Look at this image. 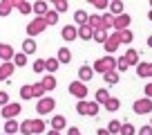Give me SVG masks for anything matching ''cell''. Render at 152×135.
I'll list each match as a JSON object with an SVG mask.
<instances>
[{"label": "cell", "instance_id": "cell-17", "mask_svg": "<svg viewBox=\"0 0 152 135\" xmlns=\"http://www.w3.org/2000/svg\"><path fill=\"white\" fill-rule=\"evenodd\" d=\"M45 133V122L40 117H34L31 119V135H43Z\"/></svg>", "mask_w": 152, "mask_h": 135}, {"label": "cell", "instance_id": "cell-26", "mask_svg": "<svg viewBox=\"0 0 152 135\" xmlns=\"http://www.w3.org/2000/svg\"><path fill=\"white\" fill-rule=\"evenodd\" d=\"M40 83H43V88L47 92H52L54 88H56V79H54V74H47V77H43L40 79Z\"/></svg>", "mask_w": 152, "mask_h": 135}, {"label": "cell", "instance_id": "cell-23", "mask_svg": "<svg viewBox=\"0 0 152 135\" xmlns=\"http://www.w3.org/2000/svg\"><path fill=\"white\" fill-rule=\"evenodd\" d=\"M87 11H83V9H76V14H74V23H76V27H81V25H87Z\"/></svg>", "mask_w": 152, "mask_h": 135}, {"label": "cell", "instance_id": "cell-5", "mask_svg": "<svg viewBox=\"0 0 152 135\" xmlns=\"http://www.w3.org/2000/svg\"><path fill=\"white\" fill-rule=\"evenodd\" d=\"M67 90H69V95L76 97V99H85V97H87V83H83V81H78V79H76V81L69 83V88H67Z\"/></svg>", "mask_w": 152, "mask_h": 135}, {"label": "cell", "instance_id": "cell-55", "mask_svg": "<svg viewBox=\"0 0 152 135\" xmlns=\"http://www.w3.org/2000/svg\"><path fill=\"white\" fill-rule=\"evenodd\" d=\"M148 20H152V9H150V11H148Z\"/></svg>", "mask_w": 152, "mask_h": 135}, {"label": "cell", "instance_id": "cell-60", "mask_svg": "<svg viewBox=\"0 0 152 135\" xmlns=\"http://www.w3.org/2000/svg\"><path fill=\"white\" fill-rule=\"evenodd\" d=\"M110 2H112V0H110Z\"/></svg>", "mask_w": 152, "mask_h": 135}, {"label": "cell", "instance_id": "cell-58", "mask_svg": "<svg viewBox=\"0 0 152 135\" xmlns=\"http://www.w3.org/2000/svg\"><path fill=\"white\" fill-rule=\"evenodd\" d=\"M148 2H150V7H152V0H148Z\"/></svg>", "mask_w": 152, "mask_h": 135}, {"label": "cell", "instance_id": "cell-19", "mask_svg": "<svg viewBox=\"0 0 152 135\" xmlns=\"http://www.w3.org/2000/svg\"><path fill=\"white\" fill-rule=\"evenodd\" d=\"M20 131V122L16 119H5V133L7 135H16Z\"/></svg>", "mask_w": 152, "mask_h": 135}, {"label": "cell", "instance_id": "cell-37", "mask_svg": "<svg viewBox=\"0 0 152 135\" xmlns=\"http://www.w3.org/2000/svg\"><path fill=\"white\" fill-rule=\"evenodd\" d=\"M121 124H123V122H119V119H112L107 124V131H110V135H119L121 133Z\"/></svg>", "mask_w": 152, "mask_h": 135}, {"label": "cell", "instance_id": "cell-35", "mask_svg": "<svg viewBox=\"0 0 152 135\" xmlns=\"http://www.w3.org/2000/svg\"><path fill=\"white\" fill-rule=\"evenodd\" d=\"M123 56L128 59V63H130V65H137V63H139V52H137V50H132V47H130L128 52L123 54Z\"/></svg>", "mask_w": 152, "mask_h": 135}, {"label": "cell", "instance_id": "cell-20", "mask_svg": "<svg viewBox=\"0 0 152 135\" xmlns=\"http://www.w3.org/2000/svg\"><path fill=\"white\" fill-rule=\"evenodd\" d=\"M110 97H112V95L107 92V88H99V90L94 92V101H96V104H101V106H103V104L110 99Z\"/></svg>", "mask_w": 152, "mask_h": 135}, {"label": "cell", "instance_id": "cell-22", "mask_svg": "<svg viewBox=\"0 0 152 135\" xmlns=\"http://www.w3.org/2000/svg\"><path fill=\"white\" fill-rule=\"evenodd\" d=\"M14 9V0H0V16H9Z\"/></svg>", "mask_w": 152, "mask_h": 135}, {"label": "cell", "instance_id": "cell-21", "mask_svg": "<svg viewBox=\"0 0 152 135\" xmlns=\"http://www.w3.org/2000/svg\"><path fill=\"white\" fill-rule=\"evenodd\" d=\"M58 65H61V61H58L56 56H49V59H45V70H47L49 74H54L58 70Z\"/></svg>", "mask_w": 152, "mask_h": 135}, {"label": "cell", "instance_id": "cell-25", "mask_svg": "<svg viewBox=\"0 0 152 135\" xmlns=\"http://www.w3.org/2000/svg\"><path fill=\"white\" fill-rule=\"evenodd\" d=\"M103 106H105V111H110V113H116V111L121 108V101L116 99V97H110V99L105 101Z\"/></svg>", "mask_w": 152, "mask_h": 135}, {"label": "cell", "instance_id": "cell-13", "mask_svg": "<svg viewBox=\"0 0 152 135\" xmlns=\"http://www.w3.org/2000/svg\"><path fill=\"white\" fill-rule=\"evenodd\" d=\"M16 54V50L11 47L9 43H0V63H5V61H11Z\"/></svg>", "mask_w": 152, "mask_h": 135}, {"label": "cell", "instance_id": "cell-1", "mask_svg": "<svg viewBox=\"0 0 152 135\" xmlns=\"http://www.w3.org/2000/svg\"><path fill=\"white\" fill-rule=\"evenodd\" d=\"M92 68H94V72H99V74H105V72H110V70H116V56H114V54H105V56L96 59Z\"/></svg>", "mask_w": 152, "mask_h": 135}, {"label": "cell", "instance_id": "cell-31", "mask_svg": "<svg viewBox=\"0 0 152 135\" xmlns=\"http://www.w3.org/2000/svg\"><path fill=\"white\" fill-rule=\"evenodd\" d=\"M107 36H110L107 29H103V27L94 29V41H96V43H105V41H107Z\"/></svg>", "mask_w": 152, "mask_h": 135}, {"label": "cell", "instance_id": "cell-45", "mask_svg": "<svg viewBox=\"0 0 152 135\" xmlns=\"http://www.w3.org/2000/svg\"><path fill=\"white\" fill-rule=\"evenodd\" d=\"M76 113L85 117V113H87V99H78V104H76Z\"/></svg>", "mask_w": 152, "mask_h": 135}, {"label": "cell", "instance_id": "cell-2", "mask_svg": "<svg viewBox=\"0 0 152 135\" xmlns=\"http://www.w3.org/2000/svg\"><path fill=\"white\" fill-rule=\"evenodd\" d=\"M49 25H47V20H45V16H36L34 20H29V25H27V34H29V39H34V36H38L40 32H45Z\"/></svg>", "mask_w": 152, "mask_h": 135}, {"label": "cell", "instance_id": "cell-38", "mask_svg": "<svg viewBox=\"0 0 152 135\" xmlns=\"http://www.w3.org/2000/svg\"><path fill=\"white\" fill-rule=\"evenodd\" d=\"M52 5H54V9H56L58 14H65V11L69 9V5H67V0H54Z\"/></svg>", "mask_w": 152, "mask_h": 135}, {"label": "cell", "instance_id": "cell-42", "mask_svg": "<svg viewBox=\"0 0 152 135\" xmlns=\"http://www.w3.org/2000/svg\"><path fill=\"white\" fill-rule=\"evenodd\" d=\"M18 133L31 135V119H23V122H20V131H18Z\"/></svg>", "mask_w": 152, "mask_h": 135}, {"label": "cell", "instance_id": "cell-48", "mask_svg": "<svg viewBox=\"0 0 152 135\" xmlns=\"http://www.w3.org/2000/svg\"><path fill=\"white\" fill-rule=\"evenodd\" d=\"M137 133H139V135H152V126H150V124H145V126H141Z\"/></svg>", "mask_w": 152, "mask_h": 135}, {"label": "cell", "instance_id": "cell-3", "mask_svg": "<svg viewBox=\"0 0 152 135\" xmlns=\"http://www.w3.org/2000/svg\"><path fill=\"white\" fill-rule=\"evenodd\" d=\"M54 108H56V99H54V97H47V95H45L43 99H36V113H38L40 117L54 113Z\"/></svg>", "mask_w": 152, "mask_h": 135}, {"label": "cell", "instance_id": "cell-53", "mask_svg": "<svg viewBox=\"0 0 152 135\" xmlns=\"http://www.w3.org/2000/svg\"><path fill=\"white\" fill-rule=\"evenodd\" d=\"M23 2H25V0H14V7H20Z\"/></svg>", "mask_w": 152, "mask_h": 135}, {"label": "cell", "instance_id": "cell-50", "mask_svg": "<svg viewBox=\"0 0 152 135\" xmlns=\"http://www.w3.org/2000/svg\"><path fill=\"white\" fill-rule=\"evenodd\" d=\"M67 135H83V133L76 128V126H69V128H67Z\"/></svg>", "mask_w": 152, "mask_h": 135}, {"label": "cell", "instance_id": "cell-11", "mask_svg": "<svg viewBox=\"0 0 152 135\" xmlns=\"http://www.w3.org/2000/svg\"><path fill=\"white\" fill-rule=\"evenodd\" d=\"M94 79V68L92 65H87V63H83L81 68H78V81H92Z\"/></svg>", "mask_w": 152, "mask_h": 135}, {"label": "cell", "instance_id": "cell-39", "mask_svg": "<svg viewBox=\"0 0 152 135\" xmlns=\"http://www.w3.org/2000/svg\"><path fill=\"white\" fill-rule=\"evenodd\" d=\"M20 99H23V101L34 99V90H31V86H23V88H20Z\"/></svg>", "mask_w": 152, "mask_h": 135}, {"label": "cell", "instance_id": "cell-34", "mask_svg": "<svg viewBox=\"0 0 152 135\" xmlns=\"http://www.w3.org/2000/svg\"><path fill=\"white\" fill-rule=\"evenodd\" d=\"M31 90H34V99H43V97H45V92H47V90L43 88V83H40V81H36V83H34V86H31Z\"/></svg>", "mask_w": 152, "mask_h": 135}, {"label": "cell", "instance_id": "cell-24", "mask_svg": "<svg viewBox=\"0 0 152 135\" xmlns=\"http://www.w3.org/2000/svg\"><path fill=\"white\" fill-rule=\"evenodd\" d=\"M119 36H121V45H130L134 41V34H132V29H130V27L128 29H121Z\"/></svg>", "mask_w": 152, "mask_h": 135}, {"label": "cell", "instance_id": "cell-6", "mask_svg": "<svg viewBox=\"0 0 152 135\" xmlns=\"http://www.w3.org/2000/svg\"><path fill=\"white\" fill-rule=\"evenodd\" d=\"M132 111L137 113V115H148V113H152V99H148V97L137 99L132 104Z\"/></svg>", "mask_w": 152, "mask_h": 135}, {"label": "cell", "instance_id": "cell-28", "mask_svg": "<svg viewBox=\"0 0 152 135\" xmlns=\"http://www.w3.org/2000/svg\"><path fill=\"white\" fill-rule=\"evenodd\" d=\"M99 111H101V104L87 99V113H85V117H96V115H99Z\"/></svg>", "mask_w": 152, "mask_h": 135}, {"label": "cell", "instance_id": "cell-7", "mask_svg": "<svg viewBox=\"0 0 152 135\" xmlns=\"http://www.w3.org/2000/svg\"><path fill=\"white\" fill-rule=\"evenodd\" d=\"M119 45H121V36H119V32L110 34V36H107V41L103 43V47H105V54H114L116 50H119Z\"/></svg>", "mask_w": 152, "mask_h": 135}, {"label": "cell", "instance_id": "cell-32", "mask_svg": "<svg viewBox=\"0 0 152 135\" xmlns=\"http://www.w3.org/2000/svg\"><path fill=\"white\" fill-rule=\"evenodd\" d=\"M87 25H90L92 29H99V27H103V20H101V14H92L90 18H87Z\"/></svg>", "mask_w": 152, "mask_h": 135}, {"label": "cell", "instance_id": "cell-54", "mask_svg": "<svg viewBox=\"0 0 152 135\" xmlns=\"http://www.w3.org/2000/svg\"><path fill=\"white\" fill-rule=\"evenodd\" d=\"M148 47H152V36H148Z\"/></svg>", "mask_w": 152, "mask_h": 135}, {"label": "cell", "instance_id": "cell-8", "mask_svg": "<svg viewBox=\"0 0 152 135\" xmlns=\"http://www.w3.org/2000/svg\"><path fill=\"white\" fill-rule=\"evenodd\" d=\"M61 39L65 43H72V41L78 39V27L76 25H63L61 27Z\"/></svg>", "mask_w": 152, "mask_h": 135}, {"label": "cell", "instance_id": "cell-41", "mask_svg": "<svg viewBox=\"0 0 152 135\" xmlns=\"http://www.w3.org/2000/svg\"><path fill=\"white\" fill-rule=\"evenodd\" d=\"M45 20H47V25H56L58 23V11L56 9H49L47 14H45Z\"/></svg>", "mask_w": 152, "mask_h": 135}, {"label": "cell", "instance_id": "cell-57", "mask_svg": "<svg viewBox=\"0 0 152 135\" xmlns=\"http://www.w3.org/2000/svg\"><path fill=\"white\" fill-rule=\"evenodd\" d=\"M87 2H90V5H92V2H94V0H87Z\"/></svg>", "mask_w": 152, "mask_h": 135}, {"label": "cell", "instance_id": "cell-40", "mask_svg": "<svg viewBox=\"0 0 152 135\" xmlns=\"http://www.w3.org/2000/svg\"><path fill=\"white\" fill-rule=\"evenodd\" d=\"M119 135H137V128H134L130 122H125V124H121V133Z\"/></svg>", "mask_w": 152, "mask_h": 135}, {"label": "cell", "instance_id": "cell-15", "mask_svg": "<svg viewBox=\"0 0 152 135\" xmlns=\"http://www.w3.org/2000/svg\"><path fill=\"white\" fill-rule=\"evenodd\" d=\"M78 39L81 41H92L94 39V29H92L90 25H81V27H78Z\"/></svg>", "mask_w": 152, "mask_h": 135}, {"label": "cell", "instance_id": "cell-46", "mask_svg": "<svg viewBox=\"0 0 152 135\" xmlns=\"http://www.w3.org/2000/svg\"><path fill=\"white\" fill-rule=\"evenodd\" d=\"M16 9H18L20 11V14H23V16H27V14H31V5H29V2H27V0H25V2H23V5H20V7H16Z\"/></svg>", "mask_w": 152, "mask_h": 135}, {"label": "cell", "instance_id": "cell-36", "mask_svg": "<svg viewBox=\"0 0 152 135\" xmlns=\"http://www.w3.org/2000/svg\"><path fill=\"white\" fill-rule=\"evenodd\" d=\"M11 61H14V65H16V68H23L25 63H27V54H25V52H16Z\"/></svg>", "mask_w": 152, "mask_h": 135}, {"label": "cell", "instance_id": "cell-12", "mask_svg": "<svg viewBox=\"0 0 152 135\" xmlns=\"http://www.w3.org/2000/svg\"><path fill=\"white\" fill-rule=\"evenodd\" d=\"M14 70H16L14 61H5V63H0V81H7V79L14 74Z\"/></svg>", "mask_w": 152, "mask_h": 135}, {"label": "cell", "instance_id": "cell-33", "mask_svg": "<svg viewBox=\"0 0 152 135\" xmlns=\"http://www.w3.org/2000/svg\"><path fill=\"white\" fill-rule=\"evenodd\" d=\"M23 52L27 54V56H29V54H34V52H36V41H34V39L23 41Z\"/></svg>", "mask_w": 152, "mask_h": 135}, {"label": "cell", "instance_id": "cell-9", "mask_svg": "<svg viewBox=\"0 0 152 135\" xmlns=\"http://www.w3.org/2000/svg\"><path fill=\"white\" fill-rule=\"evenodd\" d=\"M130 23H132V16L130 14H119V16H114V32H121V29H128Z\"/></svg>", "mask_w": 152, "mask_h": 135}, {"label": "cell", "instance_id": "cell-49", "mask_svg": "<svg viewBox=\"0 0 152 135\" xmlns=\"http://www.w3.org/2000/svg\"><path fill=\"white\" fill-rule=\"evenodd\" d=\"M143 92H145V97H148V99H152V81H148V83H145Z\"/></svg>", "mask_w": 152, "mask_h": 135}, {"label": "cell", "instance_id": "cell-43", "mask_svg": "<svg viewBox=\"0 0 152 135\" xmlns=\"http://www.w3.org/2000/svg\"><path fill=\"white\" fill-rule=\"evenodd\" d=\"M128 68H130V63H128V59H125V56H119V59H116V70H119V72H125Z\"/></svg>", "mask_w": 152, "mask_h": 135}, {"label": "cell", "instance_id": "cell-18", "mask_svg": "<svg viewBox=\"0 0 152 135\" xmlns=\"http://www.w3.org/2000/svg\"><path fill=\"white\" fill-rule=\"evenodd\" d=\"M52 128L54 131H65L67 128V119L63 115H54L52 117Z\"/></svg>", "mask_w": 152, "mask_h": 135}, {"label": "cell", "instance_id": "cell-51", "mask_svg": "<svg viewBox=\"0 0 152 135\" xmlns=\"http://www.w3.org/2000/svg\"><path fill=\"white\" fill-rule=\"evenodd\" d=\"M96 135H110V131L107 128H99V131H96Z\"/></svg>", "mask_w": 152, "mask_h": 135}, {"label": "cell", "instance_id": "cell-61", "mask_svg": "<svg viewBox=\"0 0 152 135\" xmlns=\"http://www.w3.org/2000/svg\"><path fill=\"white\" fill-rule=\"evenodd\" d=\"M5 135H7V133H5Z\"/></svg>", "mask_w": 152, "mask_h": 135}, {"label": "cell", "instance_id": "cell-59", "mask_svg": "<svg viewBox=\"0 0 152 135\" xmlns=\"http://www.w3.org/2000/svg\"><path fill=\"white\" fill-rule=\"evenodd\" d=\"M150 126H152V119H150Z\"/></svg>", "mask_w": 152, "mask_h": 135}, {"label": "cell", "instance_id": "cell-52", "mask_svg": "<svg viewBox=\"0 0 152 135\" xmlns=\"http://www.w3.org/2000/svg\"><path fill=\"white\" fill-rule=\"evenodd\" d=\"M45 135H61V131H54V128H52V131H47Z\"/></svg>", "mask_w": 152, "mask_h": 135}, {"label": "cell", "instance_id": "cell-14", "mask_svg": "<svg viewBox=\"0 0 152 135\" xmlns=\"http://www.w3.org/2000/svg\"><path fill=\"white\" fill-rule=\"evenodd\" d=\"M31 9H34L36 16H45L49 11V2H45V0H36V2L31 5Z\"/></svg>", "mask_w": 152, "mask_h": 135}, {"label": "cell", "instance_id": "cell-16", "mask_svg": "<svg viewBox=\"0 0 152 135\" xmlns=\"http://www.w3.org/2000/svg\"><path fill=\"white\" fill-rule=\"evenodd\" d=\"M103 81L110 83V86H114V83H119V81H121V72H119V70H110V72L103 74Z\"/></svg>", "mask_w": 152, "mask_h": 135}, {"label": "cell", "instance_id": "cell-44", "mask_svg": "<svg viewBox=\"0 0 152 135\" xmlns=\"http://www.w3.org/2000/svg\"><path fill=\"white\" fill-rule=\"evenodd\" d=\"M34 72H36V74L45 72V59H36V61H34Z\"/></svg>", "mask_w": 152, "mask_h": 135}, {"label": "cell", "instance_id": "cell-56", "mask_svg": "<svg viewBox=\"0 0 152 135\" xmlns=\"http://www.w3.org/2000/svg\"><path fill=\"white\" fill-rule=\"evenodd\" d=\"M45 2H54V0H45Z\"/></svg>", "mask_w": 152, "mask_h": 135}, {"label": "cell", "instance_id": "cell-47", "mask_svg": "<svg viewBox=\"0 0 152 135\" xmlns=\"http://www.w3.org/2000/svg\"><path fill=\"white\" fill-rule=\"evenodd\" d=\"M7 104H9V92L0 90V108H2V106H7Z\"/></svg>", "mask_w": 152, "mask_h": 135}, {"label": "cell", "instance_id": "cell-10", "mask_svg": "<svg viewBox=\"0 0 152 135\" xmlns=\"http://www.w3.org/2000/svg\"><path fill=\"white\" fill-rule=\"evenodd\" d=\"M137 74L141 79H152V61H139L137 63Z\"/></svg>", "mask_w": 152, "mask_h": 135}, {"label": "cell", "instance_id": "cell-4", "mask_svg": "<svg viewBox=\"0 0 152 135\" xmlns=\"http://www.w3.org/2000/svg\"><path fill=\"white\" fill-rule=\"evenodd\" d=\"M20 111H23V106H20V104H16V101H9L7 106L0 108V117H5V119H16V117L20 115Z\"/></svg>", "mask_w": 152, "mask_h": 135}, {"label": "cell", "instance_id": "cell-30", "mask_svg": "<svg viewBox=\"0 0 152 135\" xmlns=\"http://www.w3.org/2000/svg\"><path fill=\"white\" fill-rule=\"evenodd\" d=\"M101 20H103V29H112L114 27V16L110 14V11H105V14H101Z\"/></svg>", "mask_w": 152, "mask_h": 135}, {"label": "cell", "instance_id": "cell-29", "mask_svg": "<svg viewBox=\"0 0 152 135\" xmlns=\"http://www.w3.org/2000/svg\"><path fill=\"white\" fill-rule=\"evenodd\" d=\"M107 9H110L112 16H119V14H123V2H121V0H112Z\"/></svg>", "mask_w": 152, "mask_h": 135}, {"label": "cell", "instance_id": "cell-27", "mask_svg": "<svg viewBox=\"0 0 152 135\" xmlns=\"http://www.w3.org/2000/svg\"><path fill=\"white\" fill-rule=\"evenodd\" d=\"M56 59H58L61 63H69V61H72V52H69V47H65V45H63V47L58 50Z\"/></svg>", "mask_w": 152, "mask_h": 135}]
</instances>
